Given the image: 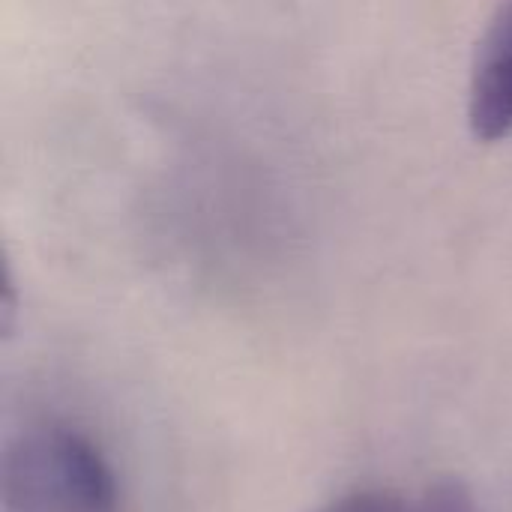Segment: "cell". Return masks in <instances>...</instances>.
Listing matches in <instances>:
<instances>
[{"label":"cell","mask_w":512,"mask_h":512,"mask_svg":"<svg viewBox=\"0 0 512 512\" xmlns=\"http://www.w3.org/2000/svg\"><path fill=\"white\" fill-rule=\"evenodd\" d=\"M3 512H123L117 474L99 444L66 423H36L3 453Z\"/></svg>","instance_id":"cell-1"},{"label":"cell","mask_w":512,"mask_h":512,"mask_svg":"<svg viewBox=\"0 0 512 512\" xmlns=\"http://www.w3.org/2000/svg\"><path fill=\"white\" fill-rule=\"evenodd\" d=\"M468 120L483 141L512 135V3L480 45L468 93Z\"/></svg>","instance_id":"cell-2"},{"label":"cell","mask_w":512,"mask_h":512,"mask_svg":"<svg viewBox=\"0 0 512 512\" xmlns=\"http://www.w3.org/2000/svg\"><path fill=\"white\" fill-rule=\"evenodd\" d=\"M312 512H477V507L462 486L435 483L420 498H405L387 489H360L333 498Z\"/></svg>","instance_id":"cell-3"}]
</instances>
